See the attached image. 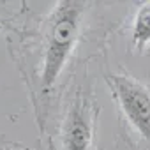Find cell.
<instances>
[{
    "mask_svg": "<svg viewBox=\"0 0 150 150\" xmlns=\"http://www.w3.org/2000/svg\"><path fill=\"white\" fill-rule=\"evenodd\" d=\"M132 42L138 50H143L150 42V2H145L134 16Z\"/></svg>",
    "mask_w": 150,
    "mask_h": 150,
    "instance_id": "277c9868",
    "label": "cell"
},
{
    "mask_svg": "<svg viewBox=\"0 0 150 150\" xmlns=\"http://www.w3.org/2000/svg\"><path fill=\"white\" fill-rule=\"evenodd\" d=\"M83 28V4L62 0L58 2L46 23L42 39V57H41V74L39 85L41 92L48 94L69 62L74 51L80 34Z\"/></svg>",
    "mask_w": 150,
    "mask_h": 150,
    "instance_id": "6da1fadb",
    "label": "cell"
},
{
    "mask_svg": "<svg viewBox=\"0 0 150 150\" xmlns=\"http://www.w3.org/2000/svg\"><path fill=\"white\" fill-rule=\"evenodd\" d=\"M96 113L90 101L83 96L72 99L60 129L62 150H92Z\"/></svg>",
    "mask_w": 150,
    "mask_h": 150,
    "instance_id": "3957f363",
    "label": "cell"
},
{
    "mask_svg": "<svg viewBox=\"0 0 150 150\" xmlns=\"http://www.w3.org/2000/svg\"><path fill=\"white\" fill-rule=\"evenodd\" d=\"M108 83L113 88L127 122L150 141V92L127 74H111Z\"/></svg>",
    "mask_w": 150,
    "mask_h": 150,
    "instance_id": "7a4b0ae2",
    "label": "cell"
}]
</instances>
